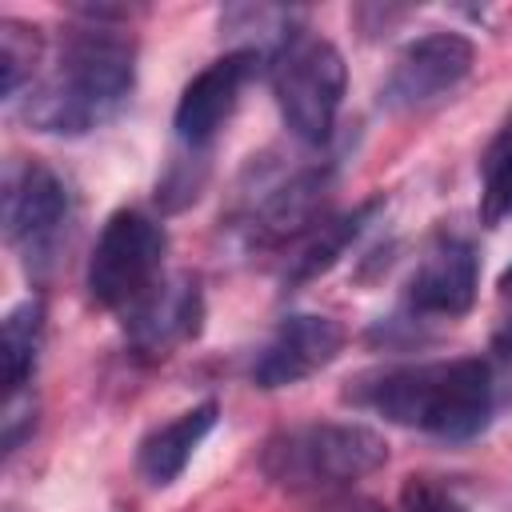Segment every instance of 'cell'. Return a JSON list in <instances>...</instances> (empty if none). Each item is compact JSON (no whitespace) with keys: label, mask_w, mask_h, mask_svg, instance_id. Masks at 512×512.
<instances>
[{"label":"cell","mask_w":512,"mask_h":512,"mask_svg":"<svg viewBox=\"0 0 512 512\" xmlns=\"http://www.w3.org/2000/svg\"><path fill=\"white\" fill-rule=\"evenodd\" d=\"M380 212H384V196H372V200L356 204L352 212H344V216H336V220H324V224L308 236V244L292 256V268H288L284 284L300 288V284L324 276V272H328V268H332V264H336V260L364 236V228H368Z\"/></svg>","instance_id":"obj_14"},{"label":"cell","mask_w":512,"mask_h":512,"mask_svg":"<svg viewBox=\"0 0 512 512\" xmlns=\"http://www.w3.org/2000/svg\"><path fill=\"white\" fill-rule=\"evenodd\" d=\"M336 188V172L328 164H312L300 168L284 180H276L252 208L248 216V236L252 244H288L296 236H312L324 220V208L332 200Z\"/></svg>","instance_id":"obj_12"},{"label":"cell","mask_w":512,"mask_h":512,"mask_svg":"<svg viewBox=\"0 0 512 512\" xmlns=\"http://www.w3.org/2000/svg\"><path fill=\"white\" fill-rule=\"evenodd\" d=\"M480 288V256L464 236H436L408 276V308L416 316L456 320L472 312Z\"/></svg>","instance_id":"obj_11"},{"label":"cell","mask_w":512,"mask_h":512,"mask_svg":"<svg viewBox=\"0 0 512 512\" xmlns=\"http://www.w3.org/2000/svg\"><path fill=\"white\" fill-rule=\"evenodd\" d=\"M44 56V32L24 20H0V96L16 100V92L36 76Z\"/></svg>","instance_id":"obj_17"},{"label":"cell","mask_w":512,"mask_h":512,"mask_svg":"<svg viewBox=\"0 0 512 512\" xmlns=\"http://www.w3.org/2000/svg\"><path fill=\"white\" fill-rule=\"evenodd\" d=\"M492 352H496L500 360H512V316L496 328V336H492Z\"/></svg>","instance_id":"obj_22"},{"label":"cell","mask_w":512,"mask_h":512,"mask_svg":"<svg viewBox=\"0 0 512 512\" xmlns=\"http://www.w3.org/2000/svg\"><path fill=\"white\" fill-rule=\"evenodd\" d=\"M312 512H388L380 500L372 496H352V492H332L328 500H320Z\"/></svg>","instance_id":"obj_21"},{"label":"cell","mask_w":512,"mask_h":512,"mask_svg":"<svg viewBox=\"0 0 512 512\" xmlns=\"http://www.w3.org/2000/svg\"><path fill=\"white\" fill-rule=\"evenodd\" d=\"M200 324H204V292H200V280L188 276V272L164 276V280L124 316L128 344H132L140 356H148V360H160V356H168L172 348L196 340V336H200Z\"/></svg>","instance_id":"obj_10"},{"label":"cell","mask_w":512,"mask_h":512,"mask_svg":"<svg viewBox=\"0 0 512 512\" xmlns=\"http://www.w3.org/2000/svg\"><path fill=\"white\" fill-rule=\"evenodd\" d=\"M344 348V328L332 316H316V312H296L284 316L280 328L272 332V340L264 344V352L252 364V380L256 388H292L308 376H316L320 368H328Z\"/></svg>","instance_id":"obj_9"},{"label":"cell","mask_w":512,"mask_h":512,"mask_svg":"<svg viewBox=\"0 0 512 512\" xmlns=\"http://www.w3.org/2000/svg\"><path fill=\"white\" fill-rule=\"evenodd\" d=\"M4 236L20 252L28 276H44L60 252L72 196L68 184L40 160H8L4 164Z\"/></svg>","instance_id":"obj_6"},{"label":"cell","mask_w":512,"mask_h":512,"mask_svg":"<svg viewBox=\"0 0 512 512\" xmlns=\"http://www.w3.org/2000/svg\"><path fill=\"white\" fill-rule=\"evenodd\" d=\"M500 296H504V300L512 296V264H508V268H504V276H500Z\"/></svg>","instance_id":"obj_23"},{"label":"cell","mask_w":512,"mask_h":512,"mask_svg":"<svg viewBox=\"0 0 512 512\" xmlns=\"http://www.w3.org/2000/svg\"><path fill=\"white\" fill-rule=\"evenodd\" d=\"M164 256H168L164 224H156L136 208L112 212L88 256V296L100 308L128 316L164 280Z\"/></svg>","instance_id":"obj_5"},{"label":"cell","mask_w":512,"mask_h":512,"mask_svg":"<svg viewBox=\"0 0 512 512\" xmlns=\"http://www.w3.org/2000/svg\"><path fill=\"white\" fill-rule=\"evenodd\" d=\"M200 152L204 148H184V156H172L168 160V172L156 180V200L164 208H184L188 200L200 196L204 176H208V164H204Z\"/></svg>","instance_id":"obj_18"},{"label":"cell","mask_w":512,"mask_h":512,"mask_svg":"<svg viewBox=\"0 0 512 512\" xmlns=\"http://www.w3.org/2000/svg\"><path fill=\"white\" fill-rule=\"evenodd\" d=\"M40 344H44V300L28 296L0 324V364H4V392L8 396L28 388L36 360H40Z\"/></svg>","instance_id":"obj_15"},{"label":"cell","mask_w":512,"mask_h":512,"mask_svg":"<svg viewBox=\"0 0 512 512\" xmlns=\"http://www.w3.org/2000/svg\"><path fill=\"white\" fill-rule=\"evenodd\" d=\"M32 428H36V400H32V392L24 388V392L8 396V404H4V452H16L20 440H24Z\"/></svg>","instance_id":"obj_20"},{"label":"cell","mask_w":512,"mask_h":512,"mask_svg":"<svg viewBox=\"0 0 512 512\" xmlns=\"http://www.w3.org/2000/svg\"><path fill=\"white\" fill-rule=\"evenodd\" d=\"M400 500H404V512H468L452 492H444L428 476H408Z\"/></svg>","instance_id":"obj_19"},{"label":"cell","mask_w":512,"mask_h":512,"mask_svg":"<svg viewBox=\"0 0 512 512\" xmlns=\"http://www.w3.org/2000/svg\"><path fill=\"white\" fill-rule=\"evenodd\" d=\"M136 84V44L100 20L64 32L52 72L32 84L24 100V120L48 136H84L108 124L132 96Z\"/></svg>","instance_id":"obj_1"},{"label":"cell","mask_w":512,"mask_h":512,"mask_svg":"<svg viewBox=\"0 0 512 512\" xmlns=\"http://www.w3.org/2000/svg\"><path fill=\"white\" fill-rule=\"evenodd\" d=\"M268 72H272V92H276L288 132L304 144H324L336 128L344 88H348V68H344L340 48L300 28L268 60Z\"/></svg>","instance_id":"obj_4"},{"label":"cell","mask_w":512,"mask_h":512,"mask_svg":"<svg viewBox=\"0 0 512 512\" xmlns=\"http://www.w3.org/2000/svg\"><path fill=\"white\" fill-rule=\"evenodd\" d=\"M260 64L264 60L256 52L232 48L220 60H212L208 68H200L176 100V116H172L176 140L184 148H208L216 140V132L232 120V112L240 104V92L260 72Z\"/></svg>","instance_id":"obj_8"},{"label":"cell","mask_w":512,"mask_h":512,"mask_svg":"<svg viewBox=\"0 0 512 512\" xmlns=\"http://www.w3.org/2000/svg\"><path fill=\"white\" fill-rule=\"evenodd\" d=\"M476 48L460 32H428L400 48L392 60L384 84H380V108L384 112H416L424 104H436L460 80L472 72Z\"/></svg>","instance_id":"obj_7"},{"label":"cell","mask_w":512,"mask_h":512,"mask_svg":"<svg viewBox=\"0 0 512 512\" xmlns=\"http://www.w3.org/2000/svg\"><path fill=\"white\" fill-rule=\"evenodd\" d=\"M216 420H220V404L204 400V404L180 412L176 420L152 428L140 444V472L148 476V484H156V488L172 484L188 468V460L204 444V436L216 428Z\"/></svg>","instance_id":"obj_13"},{"label":"cell","mask_w":512,"mask_h":512,"mask_svg":"<svg viewBox=\"0 0 512 512\" xmlns=\"http://www.w3.org/2000/svg\"><path fill=\"white\" fill-rule=\"evenodd\" d=\"M388 464V440L352 420L280 428L260 448V472L284 492H344Z\"/></svg>","instance_id":"obj_3"},{"label":"cell","mask_w":512,"mask_h":512,"mask_svg":"<svg viewBox=\"0 0 512 512\" xmlns=\"http://www.w3.org/2000/svg\"><path fill=\"white\" fill-rule=\"evenodd\" d=\"M344 396L392 424L432 432L440 440H472L492 420L496 376L480 356L424 360L364 372Z\"/></svg>","instance_id":"obj_2"},{"label":"cell","mask_w":512,"mask_h":512,"mask_svg":"<svg viewBox=\"0 0 512 512\" xmlns=\"http://www.w3.org/2000/svg\"><path fill=\"white\" fill-rule=\"evenodd\" d=\"M508 216H512V116L492 136L480 160V220L496 228Z\"/></svg>","instance_id":"obj_16"}]
</instances>
